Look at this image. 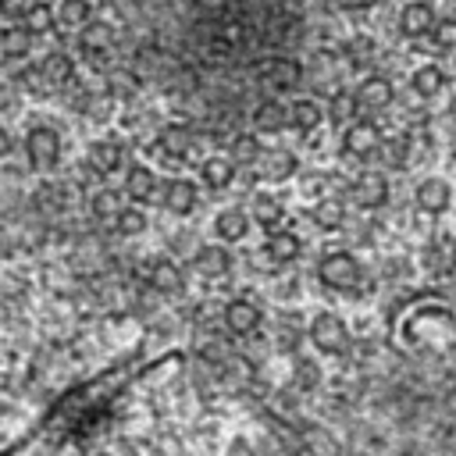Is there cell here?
Returning <instances> with one entry per match:
<instances>
[{
	"instance_id": "obj_20",
	"label": "cell",
	"mask_w": 456,
	"mask_h": 456,
	"mask_svg": "<svg viewBox=\"0 0 456 456\" xmlns=\"http://www.w3.org/2000/svg\"><path fill=\"white\" fill-rule=\"evenodd\" d=\"M356 96H360L363 107L385 110V107H392V100H395V86H392L385 75H363L360 86H356Z\"/></svg>"
},
{
	"instance_id": "obj_21",
	"label": "cell",
	"mask_w": 456,
	"mask_h": 456,
	"mask_svg": "<svg viewBox=\"0 0 456 456\" xmlns=\"http://www.w3.org/2000/svg\"><path fill=\"white\" fill-rule=\"evenodd\" d=\"M260 175H264V182H271V185L289 182V178L299 175V157H296L292 150H271V153H264V160H260Z\"/></svg>"
},
{
	"instance_id": "obj_13",
	"label": "cell",
	"mask_w": 456,
	"mask_h": 456,
	"mask_svg": "<svg viewBox=\"0 0 456 456\" xmlns=\"http://www.w3.org/2000/svg\"><path fill=\"white\" fill-rule=\"evenodd\" d=\"M221 324L232 335H253L264 324V310L256 303H249V299H228L224 310H221Z\"/></svg>"
},
{
	"instance_id": "obj_42",
	"label": "cell",
	"mask_w": 456,
	"mask_h": 456,
	"mask_svg": "<svg viewBox=\"0 0 456 456\" xmlns=\"http://www.w3.org/2000/svg\"><path fill=\"white\" fill-rule=\"evenodd\" d=\"M296 338H299V335H296L292 328H289V331L281 328V331H278V349H281V353H296Z\"/></svg>"
},
{
	"instance_id": "obj_14",
	"label": "cell",
	"mask_w": 456,
	"mask_h": 456,
	"mask_svg": "<svg viewBox=\"0 0 456 456\" xmlns=\"http://www.w3.org/2000/svg\"><path fill=\"white\" fill-rule=\"evenodd\" d=\"M435 25H438V14H435V7L424 4V0H410V4L399 11V32H403L406 39L431 36Z\"/></svg>"
},
{
	"instance_id": "obj_33",
	"label": "cell",
	"mask_w": 456,
	"mask_h": 456,
	"mask_svg": "<svg viewBox=\"0 0 456 456\" xmlns=\"http://www.w3.org/2000/svg\"><path fill=\"white\" fill-rule=\"evenodd\" d=\"M32 32L25 28V25H7L4 28V57L7 61H21V57H28L32 53Z\"/></svg>"
},
{
	"instance_id": "obj_7",
	"label": "cell",
	"mask_w": 456,
	"mask_h": 456,
	"mask_svg": "<svg viewBox=\"0 0 456 456\" xmlns=\"http://www.w3.org/2000/svg\"><path fill=\"white\" fill-rule=\"evenodd\" d=\"M192 267H196L200 278L217 281V278H228V274H232L235 256H232L228 242H207V246H200V249L192 253Z\"/></svg>"
},
{
	"instance_id": "obj_35",
	"label": "cell",
	"mask_w": 456,
	"mask_h": 456,
	"mask_svg": "<svg viewBox=\"0 0 456 456\" xmlns=\"http://www.w3.org/2000/svg\"><path fill=\"white\" fill-rule=\"evenodd\" d=\"M146 228H150V221H146L142 207H135V203L121 207V210H118V217H114V232H118L121 239H135V235H142Z\"/></svg>"
},
{
	"instance_id": "obj_25",
	"label": "cell",
	"mask_w": 456,
	"mask_h": 456,
	"mask_svg": "<svg viewBox=\"0 0 456 456\" xmlns=\"http://www.w3.org/2000/svg\"><path fill=\"white\" fill-rule=\"evenodd\" d=\"M310 217H314V224H317L321 232H338V228L346 224V203H342L338 196H321V200L314 203Z\"/></svg>"
},
{
	"instance_id": "obj_43",
	"label": "cell",
	"mask_w": 456,
	"mask_h": 456,
	"mask_svg": "<svg viewBox=\"0 0 456 456\" xmlns=\"http://www.w3.org/2000/svg\"><path fill=\"white\" fill-rule=\"evenodd\" d=\"M378 0H342V7H349V11H367V7H374Z\"/></svg>"
},
{
	"instance_id": "obj_40",
	"label": "cell",
	"mask_w": 456,
	"mask_h": 456,
	"mask_svg": "<svg viewBox=\"0 0 456 456\" xmlns=\"http://www.w3.org/2000/svg\"><path fill=\"white\" fill-rule=\"evenodd\" d=\"M431 39H435V46L452 50V46H456V18H438V25H435Z\"/></svg>"
},
{
	"instance_id": "obj_18",
	"label": "cell",
	"mask_w": 456,
	"mask_h": 456,
	"mask_svg": "<svg viewBox=\"0 0 456 456\" xmlns=\"http://www.w3.org/2000/svg\"><path fill=\"white\" fill-rule=\"evenodd\" d=\"M192 142H196V135H192V128H185V125H164L160 132H157V153L164 157V160H182V157H189V150H192Z\"/></svg>"
},
{
	"instance_id": "obj_26",
	"label": "cell",
	"mask_w": 456,
	"mask_h": 456,
	"mask_svg": "<svg viewBox=\"0 0 456 456\" xmlns=\"http://www.w3.org/2000/svg\"><path fill=\"white\" fill-rule=\"evenodd\" d=\"M39 71H43V78H46L50 86H71V82H75V61H71L64 50H50V53L43 57Z\"/></svg>"
},
{
	"instance_id": "obj_2",
	"label": "cell",
	"mask_w": 456,
	"mask_h": 456,
	"mask_svg": "<svg viewBox=\"0 0 456 456\" xmlns=\"http://www.w3.org/2000/svg\"><path fill=\"white\" fill-rule=\"evenodd\" d=\"M317 281L331 292H356L363 285V264L349 249H328L317 260Z\"/></svg>"
},
{
	"instance_id": "obj_30",
	"label": "cell",
	"mask_w": 456,
	"mask_h": 456,
	"mask_svg": "<svg viewBox=\"0 0 456 456\" xmlns=\"http://www.w3.org/2000/svg\"><path fill=\"white\" fill-rule=\"evenodd\" d=\"M442 86H445V71H442L438 64H420V68L410 75V89H413L420 100L438 96V93H442Z\"/></svg>"
},
{
	"instance_id": "obj_15",
	"label": "cell",
	"mask_w": 456,
	"mask_h": 456,
	"mask_svg": "<svg viewBox=\"0 0 456 456\" xmlns=\"http://www.w3.org/2000/svg\"><path fill=\"white\" fill-rule=\"evenodd\" d=\"M125 164V142L118 135H107V139H96L89 146V171L93 175H110Z\"/></svg>"
},
{
	"instance_id": "obj_36",
	"label": "cell",
	"mask_w": 456,
	"mask_h": 456,
	"mask_svg": "<svg viewBox=\"0 0 456 456\" xmlns=\"http://www.w3.org/2000/svg\"><path fill=\"white\" fill-rule=\"evenodd\" d=\"M89 210H93L96 221H114L118 210H121V196H118L114 189H96V192L89 196Z\"/></svg>"
},
{
	"instance_id": "obj_29",
	"label": "cell",
	"mask_w": 456,
	"mask_h": 456,
	"mask_svg": "<svg viewBox=\"0 0 456 456\" xmlns=\"http://www.w3.org/2000/svg\"><path fill=\"white\" fill-rule=\"evenodd\" d=\"M264 249H267V253L285 267V264H292V260L303 253V242H299V235H296V232L278 228V232H271V235H267V246H264Z\"/></svg>"
},
{
	"instance_id": "obj_5",
	"label": "cell",
	"mask_w": 456,
	"mask_h": 456,
	"mask_svg": "<svg viewBox=\"0 0 456 456\" xmlns=\"http://www.w3.org/2000/svg\"><path fill=\"white\" fill-rule=\"evenodd\" d=\"M253 82H256L260 89H267L271 96L289 93V89H296V86L303 82V61H299V57H274V61L260 64V71H256Z\"/></svg>"
},
{
	"instance_id": "obj_11",
	"label": "cell",
	"mask_w": 456,
	"mask_h": 456,
	"mask_svg": "<svg viewBox=\"0 0 456 456\" xmlns=\"http://www.w3.org/2000/svg\"><path fill=\"white\" fill-rule=\"evenodd\" d=\"M146 281L160 296H182L185 292V271L171 256H153L146 267Z\"/></svg>"
},
{
	"instance_id": "obj_37",
	"label": "cell",
	"mask_w": 456,
	"mask_h": 456,
	"mask_svg": "<svg viewBox=\"0 0 456 456\" xmlns=\"http://www.w3.org/2000/svg\"><path fill=\"white\" fill-rule=\"evenodd\" d=\"M110 39H114V28H110V25L89 21L86 32H82V50H86V53H103V50L110 46Z\"/></svg>"
},
{
	"instance_id": "obj_17",
	"label": "cell",
	"mask_w": 456,
	"mask_h": 456,
	"mask_svg": "<svg viewBox=\"0 0 456 456\" xmlns=\"http://www.w3.org/2000/svg\"><path fill=\"white\" fill-rule=\"evenodd\" d=\"M249 224H253V217H249V210H242V207H221L217 214H214V235L221 239V242H242L246 239V232H249Z\"/></svg>"
},
{
	"instance_id": "obj_39",
	"label": "cell",
	"mask_w": 456,
	"mask_h": 456,
	"mask_svg": "<svg viewBox=\"0 0 456 456\" xmlns=\"http://www.w3.org/2000/svg\"><path fill=\"white\" fill-rule=\"evenodd\" d=\"M292 378H296V385H299L303 392H314V388L321 385V363H317V360H306V356H299V360H296V370H292Z\"/></svg>"
},
{
	"instance_id": "obj_3",
	"label": "cell",
	"mask_w": 456,
	"mask_h": 456,
	"mask_svg": "<svg viewBox=\"0 0 456 456\" xmlns=\"http://www.w3.org/2000/svg\"><path fill=\"white\" fill-rule=\"evenodd\" d=\"M306 338L314 342L317 353H324V356H342V353L349 349V342H353V331H349V324H346L342 314H335V310H317V314L310 317V324H306Z\"/></svg>"
},
{
	"instance_id": "obj_9",
	"label": "cell",
	"mask_w": 456,
	"mask_h": 456,
	"mask_svg": "<svg viewBox=\"0 0 456 456\" xmlns=\"http://www.w3.org/2000/svg\"><path fill=\"white\" fill-rule=\"evenodd\" d=\"M381 142H385L381 128H378L374 121H367V118H356V121L346 125V132H342V150H346L349 157H360V160L370 157V153H378Z\"/></svg>"
},
{
	"instance_id": "obj_31",
	"label": "cell",
	"mask_w": 456,
	"mask_h": 456,
	"mask_svg": "<svg viewBox=\"0 0 456 456\" xmlns=\"http://www.w3.org/2000/svg\"><path fill=\"white\" fill-rule=\"evenodd\" d=\"M21 25H25L32 36H46V32H53V25H61V21H57V11H53L50 4L36 0V4H28V7L21 11Z\"/></svg>"
},
{
	"instance_id": "obj_12",
	"label": "cell",
	"mask_w": 456,
	"mask_h": 456,
	"mask_svg": "<svg viewBox=\"0 0 456 456\" xmlns=\"http://www.w3.org/2000/svg\"><path fill=\"white\" fill-rule=\"evenodd\" d=\"M125 196L135 200V203H153L160 200V178L150 164H128L125 167Z\"/></svg>"
},
{
	"instance_id": "obj_24",
	"label": "cell",
	"mask_w": 456,
	"mask_h": 456,
	"mask_svg": "<svg viewBox=\"0 0 456 456\" xmlns=\"http://www.w3.org/2000/svg\"><path fill=\"white\" fill-rule=\"evenodd\" d=\"M424 264H431L438 274H452L456 271V235L442 232L431 239V246L424 249Z\"/></svg>"
},
{
	"instance_id": "obj_19",
	"label": "cell",
	"mask_w": 456,
	"mask_h": 456,
	"mask_svg": "<svg viewBox=\"0 0 456 456\" xmlns=\"http://www.w3.org/2000/svg\"><path fill=\"white\" fill-rule=\"evenodd\" d=\"M353 200L367 210L374 207H385L388 203V178L381 171H363L356 182H353Z\"/></svg>"
},
{
	"instance_id": "obj_22",
	"label": "cell",
	"mask_w": 456,
	"mask_h": 456,
	"mask_svg": "<svg viewBox=\"0 0 456 456\" xmlns=\"http://www.w3.org/2000/svg\"><path fill=\"white\" fill-rule=\"evenodd\" d=\"M235 160L232 157H203L200 160V182L207 185V189H214V192H221V189H228L232 182H235Z\"/></svg>"
},
{
	"instance_id": "obj_41",
	"label": "cell",
	"mask_w": 456,
	"mask_h": 456,
	"mask_svg": "<svg viewBox=\"0 0 456 456\" xmlns=\"http://www.w3.org/2000/svg\"><path fill=\"white\" fill-rule=\"evenodd\" d=\"M303 196L321 200L324 196V175H303Z\"/></svg>"
},
{
	"instance_id": "obj_44",
	"label": "cell",
	"mask_w": 456,
	"mask_h": 456,
	"mask_svg": "<svg viewBox=\"0 0 456 456\" xmlns=\"http://www.w3.org/2000/svg\"><path fill=\"white\" fill-rule=\"evenodd\" d=\"M410 121H413V125H424L428 118H424V110H410Z\"/></svg>"
},
{
	"instance_id": "obj_38",
	"label": "cell",
	"mask_w": 456,
	"mask_h": 456,
	"mask_svg": "<svg viewBox=\"0 0 456 456\" xmlns=\"http://www.w3.org/2000/svg\"><path fill=\"white\" fill-rule=\"evenodd\" d=\"M107 82H110V93H118V96H132V93L142 86L139 71H132V68H114V71L107 75Z\"/></svg>"
},
{
	"instance_id": "obj_10",
	"label": "cell",
	"mask_w": 456,
	"mask_h": 456,
	"mask_svg": "<svg viewBox=\"0 0 456 456\" xmlns=\"http://www.w3.org/2000/svg\"><path fill=\"white\" fill-rule=\"evenodd\" d=\"M413 200H417V207H420L424 214H445V210L452 207V185H449V178H442V175H428V178L417 182Z\"/></svg>"
},
{
	"instance_id": "obj_45",
	"label": "cell",
	"mask_w": 456,
	"mask_h": 456,
	"mask_svg": "<svg viewBox=\"0 0 456 456\" xmlns=\"http://www.w3.org/2000/svg\"><path fill=\"white\" fill-rule=\"evenodd\" d=\"M452 11H456V0H452ZM452 18H456V14H452Z\"/></svg>"
},
{
	"instance_id": "obj_32",
	"label": "cell",
	"mask_w": 456,
	"mask_h": 456,
	"mask_svg": "<svg viewBox=\"0 0 456 456\" xmlns=\"http://www.w3.org/2000/svg\"><path fill=\"white\" fill-rule=\"evenodd\" d=\"M57 21L64 28H82L93 21V0H57Z\"/></svg>"
},
{
	"instance_id": "obj_6",
	"label": "cell",
	"mask_w": 456,
	"mask_h": 456,
	"mask_svg": "<svg viewBox=\"0 0 456 456\" xmlns=\"http://www.w3.org/2000/svg\"><path fill=\"white\" fill-rule=\"evenodd\" d=\"M157 203H160L164 210H171L175 217H189V214L200 207V189H196L192 178L175 175V178L160 182V200H157Z\"/></svg>"
},
{
	"instance_id": "obj_8",
	"label": "cell",
	"mask_w": 456,
	"mask_h": 456,
	"mask_svg": "<svg viewBox=\"0 0 456 456\" xmlns=\"http://www.w3.org/2000/svg\"><path fill=\"white\" fill-rule=\"evenodd\" d=\"M249 121H253L256 135H278V132H285V125H292V114H289V103H281L278 96H264L253 103Z\"/></svg>"
},
{
	"instance_id": "obj_4",
	"label": "cell",
	"mask_w": 456,
	"mask_h": 456,
	"mask_svg": "<svg viewBox=\"0 0 456 456\" xmlns=\"http://www.w3.org/2000/svg\"><path fill=\"white\" fill-rule=\"evenodd\" d=\"M21 153L28 160V167L36 171H53L64 157V139L53 125H28L25 139H21Z\"/></svg>"
},
{
	"instance_id": "obj_27",
	"label": "cell",
	"mask_w": 456,
	"mask_h": 456,
	"mask_svg": "<svg viewBox=\"0 0 456 456\" xmlns=\"http://www.w3.org/2000/svg\"><path fill=\"white\" fill-rule=\"evenodd\" d=\"M360 96L356 93H349V89H338V93H331V100H328V121L331 125H353L356 121V114H360Z\"/></svg>"
},
{
	"instance_id": "obj_23",
	"label": "cell",
	"mask_w": 456,
	"mask_h": 456,
	"mask_svg": "<svg viewBox=\"0 0 456 456\" xmlns=\"http://www.w3.org/2000/svg\"><path fill=\"white\" fill-rule=\"evenodd\" d=\"M289 114H292V128H296V132H303V135L317 132V128H321V121L328 118V110H324L317 100H310V96L292 100V103H289Z\"/></svg>"
},
{
	"instance_id": "obj_16",
	"label": "cell",
	"mask_w": 456,
	"mask_h": 456,
	"mask_svg": "<svg viewBox=\"0 0 456 456\" xmlns=\"http://www.w3.org/2000/svg\"><path fill=\"white\" fill-rule=\"evenodd\" d=\"M249 217H253L260 228H267V235H271V232L281 228V221H285V207H281V200H278L274 192L256 189V192L249 196Z\"/></svg>"
},
{
	"instance_id": "obj_34",
	"label": "cell",
	"mask_w": 456,
	"mask_h": 456,
	"mask_svg": "<svg viewBox=\"0 0 456 456\" xmlns=\"http://www.w3.org/2000/svg\"><path fill=\"white\" fill-rule=\"evenodd\" d=\"M410 135L406 132H399V135H388L385 142H381V160H385V167H392V171H399V167H406L410 164Z\"/></svg>"
},
{
	"instance_id": "obj_1",
	"label": "cell",
	"mask_w": 456,
	"mask_h": 456,
	"mask_svg": "<svg viewBox=\"0 0 456 456\" xmlns=\"http://www.w3.org/2000/svg\"><path fill=\"white\" fill-rule=\"evenodd\" d=\"M146 14V39L160 61L189 71H249L296 57L306 0H132Z\"/></svg>"
},
{
	"instance_id": "obj_28",
	"label": "cell",
	"mask_w": 456,
	"mask_h": 456,
	"mask_svg": "<svg viewBox=\"0 0 456 456\" xmlns=\"http://www.w3.org/2000/svg\"><path fill=\"white\" fill-rule=\"evenodd\" d=\"M228 157H232L235 164L249 167V164L264 160V142L256 139V132H235L232 142H228Z\"/></svg>"
}]
</instances>
